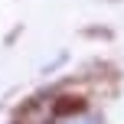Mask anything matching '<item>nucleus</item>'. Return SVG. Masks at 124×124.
<instances>
[{"label":"nucleus","mask_w":124,"mask_h":124,"mask_svg":"<svg viewBox=\"0 0 124 124\" xmlns=\"http://www.w3.org/2000/svg\"><path fill=\"white\" fill-rule=\"evenodd\" d=\"M56 124H101L98 114H72V118H62Z\"/></svg>","instance_id":"obj_1"}]
</instances>
